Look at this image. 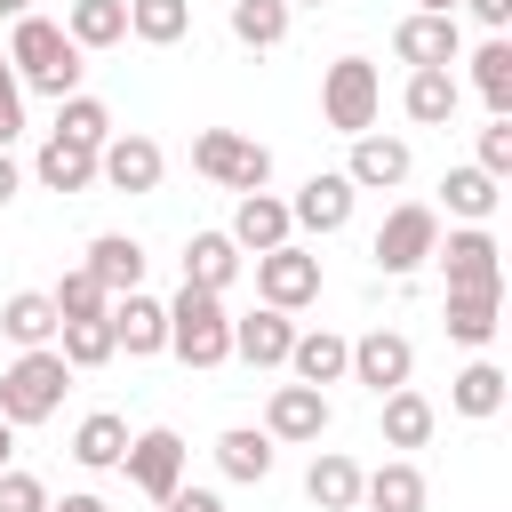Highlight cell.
<instances>
[{"label": "cell", "instance_id": "7dc6e473", "mask_svg": "<svg viewBox=\"0 0 512 512\" xmlns=\"http://www.w3.org/2000/svg\"><path fill=\"white\" fill-rule=\"evenodd\" d=\"M8 464H16V424L0 416V472H8Z\"/></svg>", "mask_w": 512, "mask_h": 512}, {"label": "cell", "instance_id": "1f68e13d", "mask_svg": "<svg viewBox=\"0 0 512 512\" xmlns=\"http://www.w3.org/2000/svg\"><path fill=\"white\" fill-rule=\"evenodd\" d=\"M56 304H48V288H16L8 304H0V336L16 344V352H32V344H56Z\"/></svg>", "mask_w": 512, "mask_h": 512}, {"label": "cell", "instance_id": "3957f363", "mask_svg": "<svg viewBox=\"0 0 512 512\" xmlns=\"http://www.w3.org/2000/svg\"><path fill=\"white\" fill-rule=\"evenodd\" d=\"M64 392H72V368H64V352L56 344H32V352H16L8 368H0V416L24 432V424H48L56 408H64Z\"/></svg>", "mask_w": 512, "mask_h": 512}, {"label": "cell", "instance_id": "ee69618b", "mask_svg": "<svg viewBox=\"0 0 512 512\" xmlns=\"http://www.w3.org/2000/svg\"><path fill=\"white\" fill-rule=\"evenodd\" d=\"M464 16L488 24V32H512V0H464Z\"/></svg>", "mask_w": 512, "mask_h": 512}, {"label": "cell", "instance_id": "30bf717a", "mask_svg": "<svg viewBox=\"0 0 512 512\" xmlns=\"http://www.w3.org/2000/svg\"><path fill=\"white\" fill-rule=\"evenodd\" d=\"M160 176H168V152L144 128H112L96 144V184H112V192H160Z\"/></svg>", "mask_w": 512, "mask_h": 512}, {"label": "cell", "instance_id": "f6af8a7d", "mask_svg": "<svg viewBox=\"0 0 512 512\" xmlns=\"http://www.w3.org/2000/svg\"><path fill=\"white\" fill-rule=\"evenodd\" d=\"M16 192H24V168H16V152H8V144H0V208H8V200H16Z\"/></svg>", "mask_w": 512, "mask_h": 512}, {"label": "cell", "instance_id": "ffe728a7", "mask_svg": "<svg viewBox=\"0 0 512 512\" xmlns=\"http://www.w3.org/2000/svg\"><path fill=\"white\" fill-rule=\"evenodd\" d=\"M32 176H40V192H88L96 184V144H72V136H40V152H32Z\"/></svg>", "mask_w": 512, "mask_h": 512}, {"label": "cell", "instance_id": "2e32d148", "mask_svg": "<svg viewBox=\"0 0 512 512\" xmlns=\"http://www.w3.org/2000/svg\"><path fill=\"white\" fill-rule=\"evenodd\" d=\"M392 56H400L408 72H424V64H456V56H464V24H456V16H424V8H416V16H400V24H392Z\"/></svg>", "mask_w": 512, "mask_h": 512}, {"label": "cell", "instance_id": "cb8c5ba5", "mask_svg": "<svg viewBox=\"0 0 512 512\" xmlns=\"http://www.w3.org/2000/svg\"><path fill=\"white\" fill-rule=\"evenodd\" d=\"M456 104H464V88H456L448 64H424V72H408V88H400V112H408L416 128H448Z\"/></svg>", "mask_w": 512, "mask_h": 512}, {"label": "cell", "instance_id": "4fadbf2b", "mask_svg": "<svg viewBox=\"0 0 512 512\" xmlns=\"http://www.w3.org/2000/svg\"><path fill=\"white\" fill-rule=\"evenodd\" d=\"M408 168H416L408 136H384V128H360V136H352V160H344L352 192H400V184H408Z\"/></svg>", "mask_w": 512, "mask_h": 512}, {"label": "cell", "instance_id": "f907efd6", "mask_svg": "<svg viewBox=\"0 0 512 512\" xmlns=\"http://www.w3.org/2000/svg\"><path fill=\"white\" fill-rule=\"evenodd\" d=\"M288 8H328V0H288Z\"/></svg>", "mask_w": 512, "mask_h": 512}, {"label": "cell", "instance_id": "e0dca14e", "mask_svg": "<svg viewBox=\"0 0 512 512\" xmlns=\"http://www.w3.org/2000/svg\"><path fill=\"white\" fill-rule=\"evenodd\" d=\"M288 344H296V312H280V304H256L232 320V360H248V368H288Z\"/></svg>", "mask_w": 512, "mask_h": 512}, {"label": "cell", "instance_id": "603a6c76", "mask_svg": "<svg viewBox=\"0 0 512 512\" xmlns=\"http://www.w3.org/2000/svg\"><path fill=\"white\" fill-rule=\"evenodd\" d=\"M424 472H416V456H384L376 472H360V504L368 512H424Z\"/></svg>", "mask_w": 512, "mask_h": 512}, {"label": "cell", "instance_id": "44dd1931", "mask_svg": "<svg viewBox=\"0 0 512 512\" xmlns=\"http://www.w3.org/2000/svg\"><path fill=\"white\" fill-rule=\"evenodd\" d=\"M344 360H352V336H336V328H296V344H288V376L296 384H344Z\"/></svg>", "mask_w": 512, "mask_h": 512}, {"label": "cell", "instance_id": "83f0119b", "mask_svg": "<svg viewBox=\"0 0 512 512\" xmlns=\"http://www.w3.org/2000/svg\"><path fill=\"white\" fill-rule=\"evenodd\" d=\"M240 264H248V256H240L232 232H192V240H184V280H192V288H216V296H224V288L240 280Z\"/></svg>", "mask_w": 512, "mask_h": 512}, {"label": "cell", "instance_id": "b9f144b4", "mask_svg": "<svg viewBox=\"0 0 512 512\" xmlns=\"http://www.w3.org/2000/svg\"><path fill=\"white\" fill-rule=\"evenodd\" d=\"M16 136H24V88H16V64L0 48V144H16Z\"/></svg>", "mask_w": 512, "mask_h": 512}, {"label": "cell", "instance_id": "4dcf8cb0", "mask_svg": "<svg viewBox=\"0 0 512 512\" xmlns=\"http://www.w3.org/2000/svg\"><path fill=\"white\" fill-rule=\"evenodd\" d=\"M496 200H504V184H496L488 168H472V160L440 176V208H448L456 224H488V216H496Z\"/></svg>", "mask_w": 512, "mask_h": 512}, {"label": "cell", "instance_id": "7a4b0ae2", "mask_svg": "<svg viewBox=\"0 0 512 512\" xmlns=\"http://www.w3.org/2000/svg\"><path fill=\"white\" fill-rule=\"evenodd\" d=\"M168 352L184 360V368H224L232 360V312H224V296L216 288H176L168 296Z\"/></svg>", "mask_w": 512, "mask_h": 512}, {"label": "cell", "instance_id": "74e56055", "mask_svg": "<svg viewBox=\"0 0 512 512\" xmlns=\"http://www.w3.org/2000/svg\"><path fill=\"white\" fill-rule=\"evenodd\" d=\"M56 136H72V144H104V136H112V104L88 96V88H72V96L56 104Z\"/></svg>", "mask_w": 512, "mask_h": 512}, {"label": "cell", "instance_id": "836d02e7", "mask_svg": "<svg viewBox=\"0 0 512 512\" xmlns=\"http://www.w3.org/2000/svg\"><path fill=\"white\" fill-rule=\"evenodd\" d=\"M64 32H72L80 56L120 48V40H128V0H72V8H64Z\"/></svg>", "mask_w": 512, "mask_h": 512}, {"label": "cell", "instance_id": "e575fe53", "mask_svg": "<svg viewBox=\"0 0 512 512\" xmlns=\"http://www.w3.org/2000/svg\"><path fill=\"white\" fill-rule=\"evenodd\" d=\"M288 24H296L288 0H232V40L256 48V56H272V48L288 40Z\"/></svg>", "mask_w": 512, "mask_h": 512}, {"label": "cell", "instance_id": "d4e9b609", "mask_svg": "<svg viewBox=\"0 0 512 512\" xmlns=\"http://www.w3.org/2000/svg\"><path fill=\"white\" fill-rule=\"evenodd\" d=\"M88 272H96L104 296L144 288V240H136V232H96V240H88Z\"/></svg>", "mask_w": 512, "mask_h": 512}, {"label": "cell", "instance_id": "5bb4252c", "mask_svg": "<svg viewBox=\"0 0 512 512\" xmlns=\"http://www.w3.org/2000/svg\"><path fill=\"white\" fill-rule=\"evenodd\" d=\"M352 200H360V192H352V176H344V168H320V176H304V184H296L288 224L328 240V232H344V224H352Z\"/></svg>", "mask_w": 512, "mask_h": 512}, {"label": "cell", "instance_id": "bcb514c9", "mask_svg": "<svg viewBox=\"0 0 512 512\" xmlns=\"http://www.w3.org/2000/svg\"><path fill=\"white\" fill-rule=\"evenodd\" d=\"M48 512H112V504H104V496H88V488H72V496H64V504H48Z\"/></svg>", "mask_w": 512, "mask_h": 512}, {"label": "cell", "instance_id": "9c48e42d", "mask_svg": "<svg viewBox=\"0 0 512 512\" xmlns=\"http://www.w3.org/2000/svg\"><path fill=\"white\" fill-rule=\"evenodd\" d=\"M328 424H336V408H328L320 384H296V376L272 384V400H264V432H272L280 448H320Z\"/></svg>", "mask_w": 512, "mask_h": 512}, {"label": "cell", "instance_id": "c3c4849f", "mask_svg": "<svg viewBox=\"0 0 512 512\" xmlns=\"http://www.w3.org/2000/svg\"><path fill=\"white\" fill-rule=\"evenodd\" d=\"M416 8H424V16H456L464 0H416Z\"/></svg>", "mask_w": 512, "mask_h": 512}, {"label": "cell", "instance_id": "60d3db41", "mask_svg": "<svg viewBox=\"0 0 512 512\" xmlns=\"http://www.w3.org/2000/svg\"><path fill=\"white\" fill-rule=\"evenodd\" d=\"M472 168H488L496 184L512 176V120H488V128H480V160H472Z\"/></svg>", "mask_w": 512, "mask_h": 512}, {"label": "cell", "instance_id": "d6986e66", "mask_svg": "<svg viewBox=\"0 0 512 512\" xmlns=\"http://www.w3.org/2000/svg\"><path fill=\"white\" fill-rule=\"evenodd\" d=\"M224 232L240 240V256H264V248L296 240V224H288V200H280V192H240V208H232V224H224Z\"/></svg>", "mask_w": 512, "mask_h": 512}, {"label": "cell", "instance_id": "5b68a950", "mask_svg": "<svg viewBox=\"0 0 512 512\" xmlns=\"http://www.w3.org/2000/svg\"><path fill=\"white\" fill-rule=\"evenodd\" d=\"M192 168L216 184V192H264L272 184V144L240 136V128H200L192 136Z\"/></svg>", "mask_w": 512, "mask_h": 512}, {"label": "cell", "instance_id": "ba28073f", "mask_svg": "<svg viewBox=\"0 0 512 512\" xmlns=\"http://www.w3.org/2000/svg\"><path fill=\"white\" fill-rule=\"evenodd\" d=\"M184 464H192V448H184V432H176V424H144V432H128L120 472H128V488H136L144 504H160V496L184 480Z\"/></svg>", "mask_w": 512, "mask_h": 512}, {"label": "cell", "instance_id": "277c9868", "mask_svg": "<svg viewBox=\"0 0 512 512\" xmlns=\"http://www.w3.org/2000/svg\"><path fill=\"white\" fill-rule=\"evenodd\" d=\"M376 112H384V72L368 56H336L320 72V120L336 136H360V128H376Z\"/></svg>", "mask_w": 512, "mask_h": 512}, {"label": "cell", "instance_id": "681fc988", "mask_svg": "<svg viewBox=\"0 0 512 512\" xmlns=\"http://www.w3.org/2000/svg\"><path fill=\"white\" fill-rule=\"evenodd\" d=\"M0 16H8V24H16V16H32V0H0Z\"/></svg>", "mask_w": 512, "mask_h": 512}, {"label": "cell", "instance_id": "8992f818", "mask_svg": "<svg viewBox=\"0 0 512 512\" xmlns=\"http://www.w3.org/2000/svg\"><path fill=\"white\" fill-rule=\"evenodd\" d=\"M432 240H440V208L432 200H400V208H384V224H376V272L384 280H408V272H424L432 264Z\"/></svg>", "mask_w": 512, "mask_h": 512}, {"label": "cell", "instance_id": "ab89813d", "mask_svg": "<svg viewBox=\"0 0 512 512\" xmlns=\"http://www.w3.org/2000/svg\"><path fill=\"white\" fill-rule=\"evenodd\" d=\"M56 496H48V480L40 472H24V464H8L0 472V512H48Z\"/></svg>", "mask_w": 512, "mask_h": 512}, {"label": "cell", "instance_id": "4316f807", "mask_svg": "<svg viewBox=\"0 0 512 512\" xmlns=\"http://www.w3.org/2000/svg\"><path fill=\"white\" fill-rule=\"evenodd\" d=\"M456 64H472V88H480L488 120H512V40L488 32V40H480L472 56H456Z\"/></svg>", "mask_w": 512, "mask_h": 512}, {"label": "cell", "instance_id": "484cf974", "mask_svg": "<svg viewBox=\"0 0 512 512\" xmlns=\"http://www.w3.org/2000/svg\"><path fill=\"white\" fill-rule=\"evenodd\" d=\"M120 456H128V416L88 408V416L72 424V464H80V472H120Z\"/></svg>", "mask_w": 512, "mask_h": 512}, {"label": "cell", "instance_id": "f35d334b", "mask_svg": "<svg viewBox=\"0 0 512 512\" xmlns=\"http://www.w3.org/2000/svg\"><path fill=\"white\" fill-rule=\"evenodd\" d=\"M48 304H56V320H104V304H112V296L96 288V272H88V264H72V272L48 288Z\"/></svg>", "mask_w": 512, "mask_h": 512}, {"label": "cell", "instance_id": "8d00e7d4", "mask_svg": "<svg viewBox=\"0 0 512 512\" xmlns=\"http://www.w3.org/2000/svg\"><path fill=\"white\" fill-rule=\"evenodd\" d=\"M56 352H64V368L80 376V368H104L120 344H112V320H64V328H56Z\"/></svg>", "mask_w": 512, "mask_h": 512}, {"label": "cell", "instance_id": "f1b7e54d", "mask_svg": "<svg viewBox=\"0 0 512 512\" xmlns=\"http://www.w3.org/2000/svg\"><path fill=\"white\" fill-rule=\"evenodd\" d=\"M496 304H504V296H488V288H448V304H440V320H448V344H464V352H488V344H496Z\"/></svg>", "mask_w": 512, "mask_h": 512}, {"label": "cell", "instance_id": "d590c367", "mask_svg": "<svg viewBox=\"0 0 512 512\" xmlns=\"http://www.w3.org/2000/svg\"><path fill=\"white\" fill-rule=\"evenodd\" d=\"M184 32H192V0H128V40L176 48Z\"/></svg>", "mask_w": 512, "mask_h": 512}, {"label": "cell", "instance_id": "6da1fadb", "mask_svg": "<svg viewBox=\"0 0 512 512\" xmlns=\"http://www.w3.org/2000/svg\"><path fill=\"white\" fill-rule=\"evenodd\" d=\"M8 64H16V88L24 96H72L80 88V72H88V56L72 48V32L56 24V16H16L8 24Z\"/></svg>", "mask_w": 512, "mask_h": 512}, {"label": "cell", "instance_id": "f546056e", "mask_svg": "<svg viewBox=\"0 0 512 512\" xmlns=\"http://www.w3.org/2000/svg\"><path fill=\"white\" fill-rule=\"evenodd\" d=\"M304 496H312L320 512H360V464H352L344 448H320V456L304 464Z\"/></svg>", "mask_w": 512, "mask_h": 512}, {"label": "cell", "instance_id": "d6a6232c", "mask_svg": "<svg viewBox=\"0 0 512 512\" xmlns=\"http://www.w3.org/2000/svg\"><path fill=\"white\" fill-rule=\"evenodd\" d=\"M504 392H512V376H504L496 360H472V368H456V376H448V408H456V416H472V424H488V416L504 408Z\"/></svg>", "mask_w": 512, "mask_h": 512}, {"label": "cell", "instance_id": "8fae6325", "mask_svg": "<svg viewBox=\"0 0 512 512\" xmlns=\"http://www.w3.org/2000/svg\"><path fill=\"white\" fill-rule=\"evenodd\" d=\"M256 304H280V312L320 304V256H312V248H296V240L264 248V256H256Z\"/></svg>", "mask_w": 512, "mask_h": 512}, {"label": "cell", "instance_id": "9a60e30c", "mask_svg": "<svg viewBox=\"0 0 512 512\" xmlns=\"http://www.w3.org/2000/svg\"><path fill=\"white\" fill-rule=\"evenodd\" d=\"M104 320H112V344H120L128 360H160V352H168V304H160V296L128 288V296L104 304Z\"/></svg>", "mask_w": 512, "mask_h": 512}, {"label": "cell", "instance_id": "7c38bea8", "mask_svg": "<svg viewBox=\"0 0 512 512\" xmlns=\"http://www.w3.org/2000/svg\"><path fill=\"white\" fill-rule=\"evenodd\" d=\"M416 376V344L400 336V328H368V336H352V360H344V384H368V392H392V384H408Z\"/></svg>", "mask_w": 512, "mask_h": 512}, {"label": "cell", "instance_id": "7bdbcfd3", "mask_svg": "<svg viewBox=\"0 0 512 512\" xmlns=\"http://www.w3.org/2000/svg\"><path fill=\"white\" fill-rule=\"evenodd\" d=\"M160 512H224V496H216V488H192V480H176V488L160 496Z\"/></svg>", "mask_w": 512, "mask_h": 512}, {"label": "cell", "instance_id": "ac0fdd59", "mask_svg": "<svg viewBox=\"0 0 512 512\" xmlns=\"http://www.w3.org/2000/svg\"><path fill=\"white\" fill-rule=\"evenodd\" d=\"M376 432H384V448H424L440 432V408L416 384H392V392H376Z\"/></svg>", "mask_w": 512, "mask_h": 512}, {"label": "cell", "instance_id": "7402d4cb", "mask_svg": "<svg viewBox=\"0 0 512 512\" xmlns=\"http://www.w3.org/2000/svg\"><path fill=\"white\" fill-rule=\"evenodd\" d=\"M272 456H280V440H272L264 424H232V432H216V472L240 480V488L272 480Z\"/></svg>", "mask_w": 512, "mask_h": 512}, {"label": "cell", "instance_id": "52a82bcc", "mask_svg": "<svg viewBox=\"0 0 512 512\" xmlns=\"http://www.w3.org/2000/svg\"><path fill=\"white\" fill-rule=\"evenodd\" d=\"M432 264H440L448 288H488V296H504V248H496L488 224H448V232L432 240Z\"/></svg>", "mask_w": 512, "mask_h": 512}]
</instances>
